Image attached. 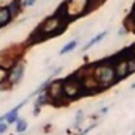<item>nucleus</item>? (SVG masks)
<instances>
[{
    "mask_svg": "<svg viewBox=\"0 0 135 135\" xmlns=\"http://www.w3.org/2000/svg\"><path fill=\"white\" fill-rule=\"evenodd\" d=\"M60 72H62V69H60V67H59V69H56V70H54V72H52V73H51V76H52V78H54V76H57V75H59V73H60Z\"/></svg>",
    "mask_w": 135,
    "mask_h": 135,
    "instance_id": "21",
    "label": "nucleus"
},
{
    "mask_svg": "<svg viewBox=\"0 0 135 135\" xmlns=\"http://www.w3.org/2000/svg\"><path fill=\"white\" fill-rule=\"evenodd\" d=\"M24 72H26V64L24 62H19V64H16L11 70H8V72H3V76H2V81H7L11 88H15V86H18L19 83H21V80H22V76H24Z\"/></svg>",
    "mask_w": 135,
    "mask_h": 135,
    "instance_id": "5",
    "label": "nucleus"
},
{
    "mask_svg": "<svg viewBox=\"0 0 135 135\" xmlns=\"http://www.w3.org/2000/svg\"><path fill=\"white\" fill-rule=\"evenodd\" d=\"M130 18H132V19L135 21V8H133V11H132V15H130Z\"/></svg>",
    "mask_w": 135,
    "mask_h": 135,
    "instance_id": "23",
    "label": "nucleus"
},
{
    "mask_svg": "<svg viewBox=\"0 0 135 135\" xmlns=\"http://www.w3.org/2000/svg\"><path fill=\"white\" fill-rule=\"evenodd\" d=\"M127 70H129V76L135 73V59L133 57H127Z\"/></svg>",
    "mask_w": 135,
    "mask_h": 135,
    "instance_id": "15",
    "label": "nucleus"
},
{
    "mask_svg": "<svg viewBox=\"0 0 135 135\" xmlns=\"http://www.w3.org/2000/svg\"><path fill=\"white\" fill-rule=\"evenodd\" d=\"M64 94H65V99L67 100L72 102V100H76V99L83 97L88 92L84 89L83 81L76 75H72V76L67 78V80H64Z\"/></svg>",
    "mask_w": 135,
    "mask_h": 135,
    "instance_id": "3",
    "label": "nucleus"
},
{
    "mask_svg": "<svg viewBox=\"0 0 135 135\" xmlns=\"http://www.w3.org/2000/svg\"><path fill=\"white\" fill-rule=\"evenodd\" d=\"M26 130H27V121L21 118V119L16 122V132L21 135V133H22V132H26Z\"/></svg>",
    "mask_w": 135,
    "mask_h": 135,
    "instance_id": "14",
    "label": "nucleus"
},
{
    "mask_svg": "<svg viewBox=\"0 0 135 135\" xmlns=\"http://www.w3.org/2000/svg\"><path fill=\"white\" fill-rule=\"evenodd\" d=\"M78 45H80V40H78V38H73V40H70L69 43H65V45L60 48L59 54H60V56H64V54H69V52H72L73 49H76V48H78Z\"/></svg>",
    "mask_w": 135,
    "mask_h": 135,
    "instance_id": "9",
    "label": "nucleus"
},
{
    "mask_svg": "<svg viewBox=\"0 0 135 135\" xmlns=\"http://www.w3.org/2000/svg\"><path fill=\"white\" fill-rule=\"evenodd\" d=\"M45 103H49V97H48V94H46V92L37 97V100H35V110H33V116H37V114L40 113V110H41V107H43Z\"/></svg>",
    "mask_w": 135,
    "mask_h": 135,
    "instance_id": "12",
    "label": "nucleus"
},
{
    "mask_svg": "<svg viewBox=\"0 0 135 135\" xmlns=\"http://www.w3.org/2000/svg\"><path fill=\"white\" fill-rule=\"evenodd\" d=\"M8 130V124L7 122H0V135H5Z\"/></svg>",
    "mask_w": 135,
    "mask_h": 135,
    "instance_id": "17",
    "label": "nucleus"
},
{
    "mask_svg": "<svg viewBox=\"0 0 135 135\" xmlns=\"http://www.w3.org/2000/svg\"><path fill=\"white\" fill-rule=\"evenodd\" d=\"M127 32H129V30H127L126 27H121V29H119V32H118V35H119V37H122V35H126Z\"/></svg>",
    "mask_w": 135,
    "mask_h": 135,
    "instance_id": "20",
    "label": "nucleus"
},
{
    "mask_svg": "<svg viewBox=\"0 0 135 135\" xmlns=\"http://www.w3.org/2000/svg\"><path fill=\"white\" fill-rule=\"evenodd\" d=\"M35 2L37 0H22V8H26V7H32V5H35Z\"/></svg>",
    "mask_w": 135,
    "mask_h": 135,
    "instance_id": "18",
    "label": "nucleus"
},
{
    "mask_svg": "<svg viewBox=\"0 0 135 135\" xmlns=\"http://www.w3.org/2000/svg\"><path fill=\"white\" fill-rule=\"evenodd\" d=\"M29 100H30V95H29L26 100H22L21 103H18V105H16L13 110H10L7 114H3L2 118H0V122H7V124H16V122L21 119V118H19V111H21V108H22V107H24V105H26Z\"/></svg>",
    "mask_w": 135,
    "mask_h": 135,
    "instance_id": "6",
    "label": "nucleus"
},
{
    "mask_svg": "<svg viewBox=\"0 0 135 135\" xmlns=\"http://www.w3.org/2000/svg\"><path fill=\"white\" fill-rule=\"evenodd\" d=\"M81 122H83V111L78 110V111H76V116H75V122H73V126H75V127H80Z\"/></svg>",
    "mask_w": 135,
    "mask_h": 135,
    "instance_id": "16",
    "label": "nucleus"
},
{
    "mask_svg": "<svg viewBox=\"0 0 135 135\" xmlns=\"http://www.w3.org/2000/svg\"><path fill=\"white\" fill-rule=\"evenodd\" d=\"M91 75L92 78L97 81V84L100 86V89H107L110 86H113L114 83H118L116 80V69H114V62L111 59L107 60H100L94 65H91Z\"/></svg>",
    "mask_w": 135,
    "mask_h": 135,
    "instance_id": "2",
    "label": "nucleus"
},
{
    "mask_svg": "<svg viewBox=\"0 0 135 135\" xmlns=\"http://www.w3.org/2000/svg\"><path fill=\"white\" fill-rule=\"evenodd\" d=\"M107 35H108V30H103V32L97 33L95 37H92V38H91V40H89V41H88V43H86L84 46H83V49H81V51H88V49H89V48H92V46H94L95 43L102 41V40H103V38H105Z\"/></svg>",
    "mask_w": 135,
    "mask_h": 135,
    "instance_id": "10",
    "label": "nucleus"
},
{
    "mask_svg": "<svg viewBox=\"0 0 135 135\" xmlns=\"http://www.w3.org/2000/svg\"><path fill=\"white\" fill-rule=\"evenodd\" d=\"M114 69H116V80L122 81L124 78L129 76V70H127V57H121L114 62Z\"/></svg>",
    "mask_w": 135,
    "mask_h": 135,
    "instance_id": "7",
    "label": "nucleus"
},
{
    "mask_svg": "<svg viewBox=\"0 0 135 135\" xmlns=\"http://www.w3.org/2000/svg\"><path fill=\"white\" fill-rule=\"evenodd\" d=\"M107 111H108V107H105V108H100V110H99V113H100V114H105Z\"/></svg>",
    "mask_w": 135,
    "mask_h": 135,
    "instance_id": "22",
    "label": "nucleus"
},
{
    "mask_svg": "<svg viewBox=\"0 0 135 135\" xmlns=\"http://www.w3.org/2000/svg\"><path fill=\"white\" fill-rule=\"evenodd\" d=\"M8 7H10V11H11V16H13V19H15V18L19 15V11L22 10V3L19 2V0H15V2H13V3H10Z\"/></svg>",
    "mask_w": 135,
    "mask_h": 135,
    "instance_id": "13",
    "label": "nucleus"
},
{
    "mask_svg": "<svg viewBox=\"0 0 135 135\" xmlns=\"http://www.w3.org/2000/svg\"><path fill=\"white\" fill-rule=\"evenodd\" d=\"M11 21H13V16H11L10 7L8 5L2 7V8H0V29H5Z\"/></svg>",
    "mask_w": 135,
    "mask_h": 135,
    "instance_id": "8",
    "label": "nucleus"
},
{
    "mask_svg": "<svg viewBox=\"0 0 135 135\" xmlns=\"http://www.w3.org/2000/svg\"><path fill=\"white\" fill-rule=\"evenodd\" d=\"M46 94L49 97V103L52 105L69 103V100L65 99V94H64V80H54L49 89L46 91Z\"/></svg>",
    "mask_w": 135,
    "mask_h": 135,
    "instance_id": "4",
    "label": "nucleus"
},
{
    "mask_svg": "<svg viewBox=\"0 0 135 135\" xmlns=\"http://www.w3.org/2000/svg\"><path fill=\"white\" fill-rule=\"evenodd\" d=\"M65 18L62 16L60 10L56 11L54 15L48 16L33 32V35L30 37V41H41V40H46L49 37H54L57 33H60L62 29H65Z\"/></svg>",
    "mask_w": 135,
    "mask_h": 135,
    "instance_id": "1",
    "label": "nucleus"
},
{
    "mask_svg": "<svg viewBox=\"0 0 135 135\" xmlns=\"http://www.w3.org/2000/svg\"><path fill=\"white\" fill-rule=\"evenodd\" d=\"M105 2V0H86V3H84V10H83V15H88L94 10H97L102 3Z\"/></svg>",
    "mask_w": 135,
    "mask_h": 135,
    "instance_id": "11",
    "label": "nucleus"
},
{
    "mask_svg": "<svg viewBox=\"0 0 135 135\" xmlns=\"http://www.w3.org/2000/svg\"><path fill=\"white\" fill-rule=\"evenodd\" d=\"M127 52H129V56H130V57H133V59H135V43L127 49Z\"/></svg>",
    "mask_w": 135,
    "mask_h": 135,
    "instance_id": "19",
    "label": "nucleus"
}]
</instances>
